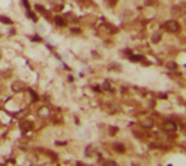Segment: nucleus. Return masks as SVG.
Wrapping results in <instances>:
<instances>
[{"label": "nucleus", "instance_id": "7", "mask_svg": "<svg viewBox=\"0 0 186 166\" xmlns=\"http://www.w3.org/2000/svg\"><path fill=\"white\" fill-rule=\"evenodd\" d=\"M143 127H153V123H150V121H146V123H143Z\"/></svg>", "mask_w": 186, "mask_h": 166}, {"label": "nucleus", "instance_id": "2", "mask_svg": "<svg viewBox=\"0 0 186 166\" xmlns=\"http://www.w3.org/2000/svg\"><path fill=\"white\" fill-rule=\"evenodd\" d=\"M163 130L167 131V133H173L176 130V123L173 121H166L164 124H163Z\"/></svg>", "mask_w": 186, "mask_h": 166}, {"label": "nucleus", "instance_id": "6", "mask_svg": "<svg viewBox=\"0 0 186 166\" xmlns=\"http://www.w3.org/2000/svg\"><path fill=\"white\" fill-rule=\"evenodd\" d=\"M55 22L58 23V25H64V20L61 18H55Z\"/></svg>", "mask_w": 186, "mask_h": 166}, {"label": "nucleus", "instance_id": "4", "mask_svg": "<svg viewBox=\"0 0 186 166\" xmlns=\"http://www.w3.org/2000/svg\"><path fill=\"white\" fill-rule=\"evenodd\" d=\"M0 22H3V23H7V25H12V20L7 18V16H0Z\"/></svg>", "mask_w": 186, "mask_h": 166}, {"label": "nucleus", "instance_id": "1", "mask_svg": "<svg viewBox=\"0 0 186 166\" xmlns=\"http://www.w3.org/2000/svg\"><path fill=\"white\" fill-rule=\"evenodd\" d=\"M164 29L169 31V32H179L180 31V26L176 20H169L164 23Z\"/></svg>", "mask_w": 186, "mask_h": 166}, {"label": "nucleus", "instance_id": "5", "mask_svg": "<svg viewBox=\"0 0 186 166\" xmlns=\"http://www.w3.org/2000/svg\"><path fill=\"white\" fill-rule=\"evenodd\" d=\"M113 149H115V150H118V152H121V153H124V152H125V147H124L122 144H119V143H118V144H115V147H113Z\"/></svg>", "mask_w": 186, "mask_h": 166}, {"label": "nucleus", "instance_id": "9", "mask_svg": "<svg viewBox=\"0 0 186 166\" xmlns=\"http://www.w3.org/2000/svg\"><path fill=\"white\" fill-rule=\"evenodd\" d=\"M22 2H23V5H25L26 9H29V3H28V0H22Z\"/></svg>", "mask_w": 186, "mask_h": 166}, {"label": "nucleus", "instance_id": "8", "mask_svg": "<svg viewBox=\"0 0 186 166\" xmlns=\"http://www.w3.org/2000/svg\"><path fill=\"white\" fill-rule=\"evenodd\" d=\"M28 16H29V18H31L32 20H36V16H35L34 13H31V12H28Z\"/></svg>", "mask_w": 186, "mask_h": 166}, {"label": "nucleus", "instance_id": "3", "mask_svg": "<svg viewBox=\"0 0 186 166\" xmlns=\"http://www.w3.org/2000/svg\"><path fill=\"white\" fill-rule=\"evenodd\" d=\"M13 90L15 92H22L23 90V83H20V82H16V83H13Z\"/></svg>", "mask_w": 186, "mask_h": 166}]
</instances>
